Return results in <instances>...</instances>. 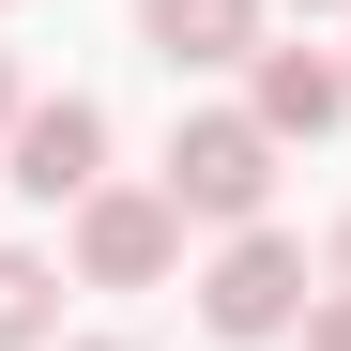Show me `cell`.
<instances>
[{
  "label": "cell",
  "mask_w": 351,
  "mask_h": 351,
  "mask_svg": "<svg viewBox=\"0 0 351 351\" xmlns=\"http://www.w3.org/2000/svg\"><path fill=\"white\" fill-rule=\"evenodd\" d=\"M260 199H275V138L245 107H184L168 123V214L184 229H260Z\"/></svg>",
  "instance_id": "1"
},
{
  "label": "cell",
  "mask_w": 351,
  "mask_h": 351,
  "mask_svg": "<svg viewBox=\"0 0 351 351\" xmlns=\"http://www.w3.org/2000/svg\"><path fill=\"white\" fill-rule=\"evenodd\" d=\"M199 321H214L229 351L290 336V321H306V245H290V229H229V245H214V275H199Z\"/></svg>",
  "instance_id": "2"
},
{
  "label": "cell",
  "mask_w": 351,
  "mask_h": 351,
  "mask_svg": "<svg viewBox=\"0 0 351 351\" xmlns=\"http://www.w3.org/2000/svg\"><path fill=\"white\" fill-rule=\"evenodd\" d=\"M168 260H184L168 184H92V199H77V275H92V290H153Z\"/></svg>",
  "instance_id": "3"
},
{
  "label": "cell",
  "mask_w": 351,
  "mask_h": 351,
  "mask_svg": "<svg viewBox=\"0 0 351 351\" xmlns=\"http://www.w3.org/2000/svg\"><path fill=\"white\" fill-rule=\"evenodd\" d=\"M0 138H16V184H31V199H92V184H107V107H92V92H31Z\"/></svg>",
  "instance_id": "4"
},
{
  "label": "cell",
  "mask_w": 351,
  "mask_h": 351,
  "mask_svg": "<svg viewBox=\"0 0 351 351\" xmlns=\"http://www.w3.org/2000/svg\"><path fill=\"white\" fill-rule=\"evenodd\" d=\"M245 123L290 153V138H336L351 123V62H321V46H260L245 62Z\"/></svg>",
  "instance_id": "5"
},
{
  "label": "cell",
  "mask_w": 351,
  "mask_h": 351,
  "mask_svg": "<svg viewBox=\"0 0 351 351\" xmlns=\"http://www.w3.org/2000/svg\"><path fill=\"white\" fill-rule=\"evenodd\" d=\"M138 46L168 77H214V62H260V0H138Z\"/></svg>",
  "instance_id": "6"
},
{
  "label": "cell",
  "mask_w": 351,
  "mask_h": 351,
  "mask_svg": "<svg viewBox=\"0 0 351 351\" xmlns=\"http://www.w3.org/2000/svg\"><path fill=\"white\" fill-rule=\"evenodd\" d=\"M0 351H62V260L0 245Z\"/></svg>",
  "instance_id": "7"
},
{
  "label": "cell",
  "mask_w": 351,
  "mask_h": 351,
  "mask_svg": "<svg viewBox=\"0 0 351 351\" xmlns=\"http://www.w3.org/2000/svg\"><path fill=\"white\" fill-rule=\"evenodd\" d=\"M306 351H351V290H306V321H290Z\"/></svg>",
  "instance_id": "8"
},
{
  "label": "cell",
  "mask_w": 351,
  "mask_h": 351,
  "mask_svg": "<svg viewBox=\"0 0 351 351\" xmlns=\"http://www.w3.org/2000/svg\"><path fill=\"white\" fill-rule=\"evenodd\" d=\"M16 107H31V92H16V46H0V123H16Z\"/></svg>",
  "instance_id": "9"
},
{
  "label": "cell",
  "mask_w": 351,
  "mask_h": 351,
  "mask_svg": "<svg viewBox=\"0 0 351 351\" xmlns=\"http://www.w3.org/2000/svg\"><path fill=\"white\" fill-rule=\"evenodd\" d=\"M260 16H275V0H260ZM290 16H351V0H290Z\"/></svg>",
  "instance_id": "10"
},
{
  "label": "cell",
  "mask_w": 351,
  "mask_h": 351,
  "mask_svg": "<svg viewBox=\"0 0 351 351\" xmlns=\"http://www.w3.org/2000/svg\"><path fill=\"white\" fill-rule=\"evenodd\" d=\"M77 351H138V336H77Z\"/></svg>",
  "instance_id": "11"
},
{
  "label": "cell",
  "mask_w": 351,
  "mask_h": 351,
  "mask_svg": "<svg viewBox=\"0 0 351 351\" xmlns=\"http://www.w3.org/2000/svg\"><path fill=\"white\" fill-rule=\"evenodd\" d=\"M336 275H351V229H336Z\"/></svg>",
  "instance_id": "12"
}]
</instances>
